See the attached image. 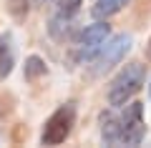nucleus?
<instances>
[{"label": "nucleus", "instance_id": "obj_4", "mask_svg": "<svg viewBox=\"0 0 151 148\" xmlns=\"http://www.w3.org/2000/svg\"><path fill=\"white\" fill-rule=\"evenodd\" d=\"M73 126H76V103L68 101V103H63V106L55 108L48 116V121L43 123L40 143H43V146H60L63 141H68Z\"/></svg>", "mask_w": 151, "mask_h": 148}, {"label": "nucleus", "instance_id": "obj_9", "mask_svg": "<svg viewBox=\"0 0 151 148\" xmlns=\"http://www.w3.org/2000/svg\"><path fill=\"white\" fill-rule=\"evenodd\" d=\"M53 3H55V15L53 18L70 20V23H73V18L78 15V10L83 5V0H53Z\"/></svg>", "mask_w": 151, "mask_h": 148}, {"label": "nucleus", "instance_id": "obj_12", "mask_svg": "<svg viewBox=\"0 0 151 148\" xmlns=\"http://www.w3.org/2000/svg\"><path fill=\"white\" fill-rule=\"evenodd\" d=\"M149 98H151V83H149Z\"/></svg>", "mask_w": 151, "mask_h": 148}, {"label": "nucleus", "instance_id": "obj_5", "mask_svg": "<svg viewBox=\"0 0 151 148\" xmlns=\"http://www.w3.org/2000/svg\"><path fill=\"white\" fill-rule=\"evenodd\" d=\"M131 43H134V38L126 35V33L108 38V40L103 43V48L93 55V60H91L93 75H106L111 68H116V65L126 58V53L131 50Z\"/></svg>", "mask_w": 151, "mask_h": 148}, {"label": "nucleus", "instance_id": "obj_6", "mask_svg": "<svg viewBox=\"0 0 151 148\" xmlns=\"http://www.w3.org/2000/svg\"><path fill=\"white\" fill-rule=\"evenodd\" d=\"M15 65V43L13 33H0V80H5Z\"/></svg>", "mask_w": 151, "mask_h": 148}, {"label": "nucleus", "instance_id": "obj_11", "mask_svg": "<svg viewBox=\"0 0 151 148\" xmlns=\"http://www.w3.org/2000/svg\"><path fill=\"white\" fill-rule=\"evenodd\" d=\"M144 55H146V60L151 63V38H149V43H146V50H144Z\"/></svg>", "mask_w": 151, "mask_h": 148}, {"label": "nucleus", "instance_id": "obj_10", "mask_svg": "<svg viewBox=\"0 0 151 148\" xmlns=\"http://www.w3.org/2000/svg\"><path fill=\"white\" fill-rule=\"evenodd\" d=\"M30 5H33V0H8V13L15 20H23L30 10Z\"/></svg>", "mask_w": 151, "mask_h": 148}, {"label": "nucleus", "instance_id": "obj_3", "mask_svg": "<svg viewBox=\"0 0 151 148\" xmlns=\"http://www.w3.org/2000/svg\"><path fill=\"white\" fill-rule=\"evenodd\" d=\"M108 38H111V25H108L106 20H96V23H91V25H86L78 33L76 43H73V60L88 65Z\"/></svg>", "mask_w": 151, "mask_h": 148}, {"label": "nucleus", "instance_id": "obj_2", "mask_svg": "<svg viewBox=\"0 0 151 148\" xmlns=\"http://www.w3.org/2000/svg\"><path fill=\"white\" fill-rule=\"evenodd\" d=\"M146 83V68L141 63H129L119 70L108 83V106L119 108L124 103H129Z\"/></svg>", "mask_w": 151, "mask_h": 148}, {"label": "nucleus", "instance_id": "obj_8", "mask_svg": "<svg viewBox=\"0 0 151 148\" xmlns=\"http://www.w3.org/2000/svg\"><path fill=\"white\" fill-rule=\"evenodd\" d=\"M45 73H48V65H45V60L40 58V55H28V58H25L23 75H25L28 83H35V80H40Z\"/></svg>", "mask_w": 151, "mask_h": 148}, {"label": "nucleus", "instance_id": "obj_1", "mask_svg": "<svg viewBox=\"0 0 151 148\" xmlns=\"http://www.w3.org/2000/svg\"><path fill=\"white\" fill-rule=\"evenodd\" d=\"M101 141L106 146H141L146 136L144 106L141 103H124V106L103 111L98 118Z\"/></svg>", "mask_w": 151, "mask_h": 148}, {"label": "nucleus", "instance_id": "obj_7", "mask_svg": "<svg viewBox=\"0 0 151 148\" xmlns=\"http://www.w3.org/2000/svg\"><path fill=\"white\" fill-rule=\"evenodd\" d=\"M129 3L131 0H96V5H93V18H96V20H108L111 15L121 13Z\"/></svg>", "mask_w": 151, "mask_h": 148}]
</instances>
